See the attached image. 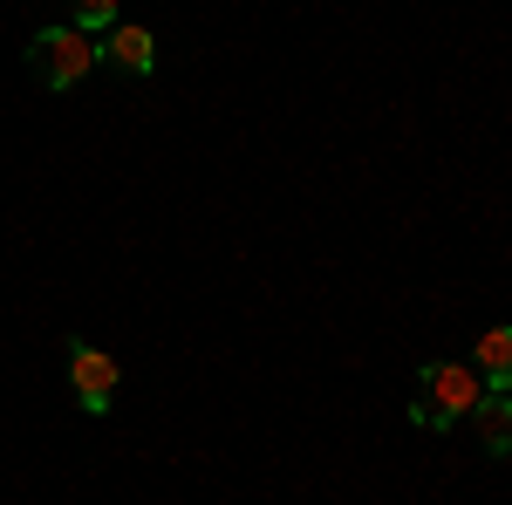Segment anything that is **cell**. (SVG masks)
I'll list each match as a JSON object with an SVG mask.
<instances>
[{"label":"cell","mask_w":512,"mask_h":505,"mask_svg":"<svg viewBox=\"0 0 512 505\" xmlns=\"http://www.w3.org/2000/svg\"><path fill=\"white\" fill-rule=\"evenodd\" d=\"M485 396V376L472 362H424L417 369V403H410V424L417 430H451L472 417V403Z\"/></svg>","instance_id":"7a4b0ae2"},{"label":"cell","mask_w":512,"mask_h":505,"mask_svg":"<svg viewBox=\"0 0 512 505\" xmlns=\"http://www.w3.org/2000/svg\"><path fill=\"white\" fill-rule=\"evenodd\" d=\"M69 389H76V403L89 410V417H110V403H117L123 389V369L110 349H96V342H82V335H69Z\"/></svg>","instance_id":"3957f363"},{"label":"cell","mask_w":512,"mask_h":505,"mask_svg":"<svg viewBox=\"0 0 512 505\" xmlns=\"http://www.w3.org/2000/svg\"><path fill=\"white\" fill-rule=\"evenodd\" d=\"M103 69V41L82 35L76 21H55V28H35L28 35V76L48 89V96H69Z\"/></svg>","instance_id":"6da1fadb"},{"label":"cell","mask_w":512,"mask_h":505,"mask_svg":"<svg viewBox=\"0 0 512 505\" xmlns=\"http://www.w3.org/2000/svg\"><path fill=\"white\" fill-rule=\"evenodd\" d=\"M62 7H69V21H76L82 35H110V28H117L123 14V0H62Z\"/></svg>","instance_id":"52a82bcc"},{"label":"cell","mask_w":512,"mask_h":505,"mask_svg":"<svg viewBox=\"0 0 512 505\" xmlns=\"http://www.w3.org/2000/svg\"><path fill=\"white\" fill-rule=\"evenodd\" d=\"M103 62L144 82L151 69H158V35H151V28H137V21H117V28L103 35Z\"/></svg>","instance_id":"5b68a950"},{"label":"cell","mask_w":512,"mask_h":505,"mask_svg":"<svg viewBox=\"0 0 512 505\" xmlns=\"http://www.w3.org/2000/svg\"><path fill=\"white\" fill-rule=\"evenodd\" d=\"M472 369L485 376V389H512V328L499 321V328H485L472 342Z\"/></svg>","instance_id":"8992f818"},{"label":"cell","mask_w":512,"mask_h":505,"mask_svg":"<svg viewBox=\"0 0 512 505\" xmlns=\"http://www.w3.org/2000/svg\"><path fill=\"white\" fill-rule=\"evenodd\" d=\"M465 424H472V437H478L485 458H512V389H485Z\"/></svg>","instance_id":"277c9868"}]
</instances>
